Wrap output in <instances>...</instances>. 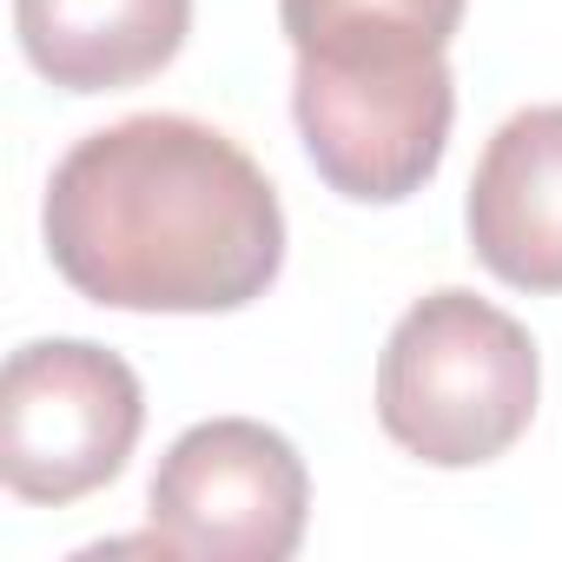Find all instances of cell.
Returning a JSON list of instances; mask_svg holds the SVG:
<instances>
[{
	"label": "cell",
	"mask_w": 562,
	"mask_h": 562,
	"mask_svg": "<svg viewBox=\"0 0 562 562\" xmlns=\"http://www.w3.org/2000/svg\"><path fill=\"white\" fill-rule=\"evenodd\" d=\"M47 258L106 312H245L285 265V212L258 159L205 120L133 113L47 179Z\"/></svg>",
	"instance_id": "obj_1"
},
{
	"label": "cell",
	"mask_w": 562,
	"mask_h": 562,
	"mask_svg": "<svg viewBox=\"0 0 562 562\" xmlns=\"http://www.w3.org/2000/svg\"><path fill=\"white\" fill-rule=\"evenodd\" d=\"M278 27L299 54L292 113L318 179L358 205L424 192L457 120L463 0H278Z\"/></svg>",
	"instance_id": "obj_2"
},
{
	"label": "cell",
	"mask_w": 562,
	"mask_h": 562,
	"mask_svg": "<svg viewBox=\"0 0 562 562\" xmlns=\"http://www.w3.org/2000/svg\"><path fill=\"white\" fill-rule=\"evenodd\" d=\"M542 364L529 331L476 292L417 299L378 358V424L430 470L496 463L536 417Z\"/></svg>",
	"instance_id": "obj_3"
},
{
	"label": "cell",
	"mask_w": 562,
	"mask_h": 562,
	"mask_svg": "<svg viewBox=\"0 0 562 562\" xmlns=\"http://www.w3.org/2000/svg\"><path fill=\"white\" fill-rule=\"evenodd\" d=\"M146 430L133 364L87 338H34L0 371V476L21 503L67 509L106 490Z\"/></svg>",
	"instance_id": "obj_4"
},
{
	"label": "cell",
	"mask_w": 562,
	"mask_h": 562,
	"mask_svg": "<svg viewBox=\"0 0 562 562\" xmlns=\"http://www.w3.org/2000/svg\"><path fill=\"white\" fill-rule=\"evenodd\" d=\"M146 516L172 555L292 562L312 522V476L285 430L258 417H212L172 437L153 470Z\"/></svg>",
	"instance_id": "obj_5"
},
{
	"label": "cell",
	"mask_w": 562,
	"mask_h": 562,
	"mask_svg": "<svg viewBox=\"0 0 562 562\" xmlns=\"http://www.w3.org/2000/svg\"><path fill=\"white\" fill-rule=\"evenodd\" d=\"M470 251L509 292H562V106L509 113L463 199Z\"/></svg>",
	"instance_id": "obj_6"
},
{
	"label": "cell",
	"mask_w": 562,
	"mask_h": 562,
	"mask_svg": "<svg viewBox=\"0 0 562 562\" xmlns=\"http://www.w3.org/2000/svg\"><path fill=\"white\" fill-rule=\"evenodd\" d=\"M27 67L60 93H120L172 67L192 0H14Z\"/></svg>",
	"instance_id": "obj_7"
}]
</instances>
